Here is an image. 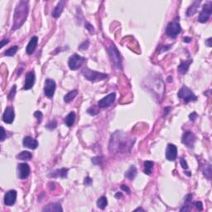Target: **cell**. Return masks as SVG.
Instances as JSON below:
<instances>
[{
    "mask_svg": "<svg viewBox=\"0 0 212 212\" xmlns=\"http://www.w3.org/2000/svg\"><path fill=\"white\" fill-rule=\"evenodd\" d=\"M135 139L129 138V135L121 131H116L112 134L109 141V149L112 154H125L130 152Z\"/></svg>",
    "mask_w": 212,
    "mask_h": 212,
    "instance_id": "1",
    "label": "cell"
},
{
    "mask_svg": "<svg viewBox=\"0 0 212 212\" xmlns=\"http://www.w3.org/2000/svg\"><path fill=\"white\" fill-rule=\"evenodd\" d=\"M27 13H28V2L27 1L19 2L15 9L14 15H13V24L12 28L13 30H17L25 23L27 17Z\"/></svg>",
    "mask_w": 212,
    "mask_h": 212,
    "instance_id": "2",
    "label": "cell"
},
{
    "mask_svg": "<svg viewBox=\"0 0 212 212\" xmlns=\"http://www.w3.org/2000/svg\"><path fill=\"white\" fill-rule=\"evenodd\" d=\"M108 54H109V59L111 60L112 66L115 69H122V57L119 52V50L116 48L115 45H111L108 48Z\"/></svg>",
    "mask_w": 212,
    "mask_h": 212,
    "instance_id": "3",
    "label": "cell"
},
{
    "mask_svg": "<svg viewBox=\"0 0 212 212\" xmlns=\"http://www.w3.org/2000/svg\"><path fill=\"white\" fill-rule=\"evenodd\" d=\"M81 73L86 80L91 81V82H96V81H100V80H105L106 78L108 77V75L104 73L95 71H92L89 68L83 69Z\"/></svg>",
    "mask_w": 212,
    "mask_h": 212,
    "instance_id": "4",
    "label": "cell"
},
{
    "mask_svg": "<svg viewBox=\"0 0 212 212\" xmlns=\"http://www.w3.org/2000/svg\"><path fill=\"white\" fill-rule=\"evenodd\" d=\"M178 97L183 100L186 103H189V102H192V101H196L197 100V97L196 96L195 94L192 92V90L187 87L186 86H183L181 90L178 91Z\"/></svg>",
    "mask_w": 212,
    "mask_h": 212,
    "instance_id": "5",
    "label": "cell"
},
{
    "mask_svg": "<svg viewBox=\"0 0 212 212\" xmlns=\"http://www.w3.org/2000/svg\"><path fill=\"white\" fill-rule=\"evenodd\" d=\"M84 61H85V58L83 57H81L78 54H73L69 58L68 66H69L70 69L72 70V71H76L82 66Z\"/></svg>",
    "mask_w": 212,
    "mask_h": 212,
    "instance_id": "6",
    "label": "cell"
},
{
    "mask_svg": "<svg viewBox=\"0 0 212 212\" xmlns=\"http://www.w3.org/2000/svg\"><path fill=\"white\" fill-rule=\"evenodd\" d=\"M212 13V3L208 2L203 6V9L201 10V13L198 17V21L201 23H207L209 20L210 17Z\"/></svg>",
    "mask_w": 212,
    "mask_h": 212,
    "instance_id": "7",
    "label": "cell"
},
{
    "mask_svg": "<svg viewBox=\"0 0 212 212\" xmlns=\"http://www.w3.org/2000/svg\"><path fill=\"white\" fill-rule=\"evenodd\" d=\"M181 31V28L179 23L177 21H174V22H171L170 23H168L166 29V33L168 37H172V38H176L180 33Z\"/></svg>",
    "mask_w": 212,
    "mask_h": 212,
    "instance_id": "8",
    "label": "cell"
},
{
    "mask_svg": "<svg viewBox=\"0 0 212 212\" xmlns=\"http://www.w3.org/2000/svg\"><path fill=\"white\" fill-rule=\"evenodd\" d=\"M196 141V135L192 132H190V131L184 133L183 135H182V138H181L182 143L184 145H186L187 148H194Z\"/></svg>",
    "mask_w": 212,
    "mask_h": 212,
    "instance_id": "9",
    "label": "cell"
},
{
    "mask_svg": "<svg viewBox=\"0 0 212 212\" xmlns=\"http://www.w3.org/2000/svg\"><path fill=\"white\" fill-rule=\"evenodd\" d=\"M57 88V85L54 80L52 79H47L45 81V86H44V93L46 97L52 98L54 95L55 90Z\"/></svg>",
    "mask_w": 212,
    "mask_h": 212,
    "instance_id": "10",
    "label": "cell"
},
{
    "mask_svg": "<svg viewBox=\"0 0 212 212\" xmlns=\"http://www.w3.org/2000/svg\"><path fill=\"white\" fill-rule=\"evenodd\" d=\"M115 98H116V94L115 93H110L109 95L103 98L102 100H101L98 102L99 108H106V107L110 106L112 104L115 102Z\"/></svg>",
    "mask_w": 212,
    "mask_h": 212,
    "instance_id": "11",
    "label": "cell"
},
{
    "mask_svg": "<svg viewBox=\"0 0 212 212\" xmlns=\"http://www.w3.org/2000/svg\"><path fill=\"white\" fill-rule=\"evenodd\" d=\"M177 157V148L174 144L169 143L166 147V158L168 161H175Z\"/></svg>",
    "mask_w": 212,
    "mask_h": 212,
    "instance_id": "12",
    "label": "cell"
},
{
    "mask_svg": "<svg viewBox=\"0 0 212 212\" xmlns=\"http://www.w3.org/2000/svg\"><path fill=\"white\" fill-rule=\"evenodd\" d=\"M17 170H18V177L24 180L26 179L31 172V169L28 164L27 163H20L17 166Z\"/></svg>",
    "mask_w": 212,
    "mask_h": 212,
    "instance_id": "13",
    "label": "cell"
},
{
    "mask_svg": "<svg viewBox=\"0 0 212 212\" xmlns=\"http://www.w3.org/2000/svg\"><path fill=\"white\" fill-rule=\"evenodd\" d=\"M17 200V192L14 190H11L4 196V204L8 207H11L15 204Z\"/></svg>",
    "mask_w": 212,
    "mask_h": 212,
    "instance_id": "14",
    "label": "cell"
},
{
    "mask_svg": "<svg viewBox=\"0 0 212 212\" xmlns=\"http://www.w3.org/2000/svg\"><path fill=\"white\" fill-rule=\"evenodd\" d=\"M15 114L13 107H7L3 115V120L6 123H12L14 120Z\"/></svg>",
    "mask_w": 212,
    "mask_h": 212,
    "instance_id": "15",
    "label": "cell"
},
{
    "mask_svg": "<svg viewBox=\"0 0 212 212\" xmlns=\"http://www.w3.org/2000/svg\"><path fill=\"white\" fill-rule=\"evenodd\" d=\"M35 79H36V76H35L34 71L28 72V73L27 74L26 78H25V84H24V87H23V89L24 90L32 89V87L35 84Z\"/></svg>",
    "mask_w": 212,
    "mask_h": 212,
    "instance_id": "16",
    "label": "cell"
},
{
    "mask_svg": "<svg viewBox=\"0 0 212 212\" xmlns=\"http://www.w3.org/2000/svg\"><path fill=\"white\" fill-rule=\"evenodd\" d=\"M23 146L28 148L30 149H36L38 147V142L36 139L32 138V137H25L23 141Z\"/></svg>",
    "mask_w": 212,
    "mask_h": 212,
    "instance_id": "17",
    "label": "cell"
},
{
    "mask_svg": "<svg viewBox=\"0 0 212 212\" xmlns=\"http://www.w3.org/2000/svg\"><path fill=\"white\" fill-rule=\"evenodd\" d=\"M37 42H38V37L34 36L31 38V40L29 42V43L27 44L26 48V52L27 55H32L34 51L37 48Z\"/></svg>",
    "mask_w": 212,
    "mask_h": 212,
    "instance_id": "18",
    "label": "cell"
},
{
    "mask_svg": "<svg viewBox=\"0 0 212 212\" xmlns=\"http://www.w3.org/2000/svg\"><path fill=\"white\" fill-rule=\"evenodd\" d=\"M65 4H66V1H60L59 3H57V5L55 7V9H53L52 11V17H55V18H57L60 16V14L62 13V12L64 10V7H65Z\"/></svg>",
    "mask_w": 212,
    "mask_h": 212,
    "instance_id": "19",
    "label": "cell"
},
{
    "mask_svg": "<svg viewBox=\"0 0 212 212\" xmlns=\"http://www.w3.org/2000/svg\"><path fill=\"white\" fill-rule=\"evenodd\" d=\"M192 63V60L190 59L188 60H185V61H181V64L178 66V72L181 75H185L189 69L190 65Z\"/></svg>",
    "mask_w": 212,
    "mask_h": 212,
    "instance_id": "20",
    "label": "cell"
},
{
    "mask_svg": "<svg viewBox=\"0 0 212 212\" xmlns=\"http://www.w3.org/2000/svg\"><path fill=\"white\" fill-rule=\"evenodd\" d=\"M201 3V1H195L194 3H192V5L190 6L188 9L186 10V16L187 17H191L192 15H194L197 11V9L199 5Z\"/></svg>",
    "mask_w": 212,
    "mask_h": 212,
    "instance_id": "21",
    "label": "cell"
},
{
    "mask_svg": "<svg viewBox=\"0 0 212 212\" xmlns=\"http://www.w3.org/2000/svg\"><path fill=\"white\" fill-rule=\"evenodd\" d=\"M43 211H62L63 209L61 208L60 204L58 203H52L49 204L48 206H46L44 209L42 210Z\"/></svg>",
    "mask_w": 212,
    "mask_h": 212,
    "instance_id": "22",
    "label": "cell"
},
{
    "mask_svg": "<svg viewBox=\"0 0 212 212\" xmlns=\"http://www.w3.org/2000/svg\"><path fill=\"white\" fill-rule=\"evenodd\" d=\"M137 173H138V171H137V168L135 167L134 166H131L129 168V170L125 172V177L129 179V180H133L134 179L135 177L137 176Z\"/></svg>",
    "mask_w": 212,
    "mask_h": 212,
    "instance_id": "23",
    "label": "cell"
},
{
    "mask_svg": "<svg viewBox=\"0 0 212 212\" xmlns=\"http://www.w3.org/2000/svg\"><path fill=\"white\" fill-rule=\"evenodd\" d=\"M75 120V112H71L69 115L65 118L64 122L66 123V126L71 128L74 124Z\"/></svg>",
    "mask_w": 212,
    "mask_h": 212,
    "instance_id": "24",
    "label": "cell"
},
{
    "mask_svg": "<svg viewBox=\"0 0 212 212\" xmlns=\"http://www.w3.org/2000/svg\"><path fill=\"white\" fill-rule=\"evenodd\" d=\"M68 171H69V170L67 169V168H61V169H58L57 170V171H55V172H52V174H51V176H52V177H60L65 178L67 177Z\"/></svg>",
    "mask_w": 212,
    "mask_h": 212,
    "instance_id": "25",
    "label": "cell"
},
{
    "mask_svg": "<svg viewBox=\"0 0 212 212\" xmlns=\"http://www.w3.org/2000/svg\"><path fill=\"white\" fill-rule=\"evenodd\" d=\"M153 165H154V163L152 162V161H145L144 163H143V166H144L143 172L147 175H150L151 172H152V168H153Z\"/></svg>",
    "mask_w": 212,
    "mask_h": 212,
    "instance_id": "26",
    "label": "cell"
},
{
    "mask_svg": "<svg viewBox=\"0 0 212 212\" xmlns=\"http://www.w3.org/2000/svg\"><path fill=\"white\" fill-rule=\"evenodd\" d=\"M78 95L77 90H71V91H70L69 93H67V94L64 96V101H65L66 103H70L71 101H73L75 98L76 97V95Z\"/></svg>",
    "mask_w": 212,
    "mask_h": 212,
    "instance_id": "27",
    "label": "cell"
},
{
    "mask_svg": "<svg viewBox=\"0 0 212 212\" xmlns=\"http://www.w3.org/2000/svg\"><path fill=\"white\" fill-rule=\"evenodd\" d=\"M32 155L31 152H27V151H23L22 152H20L19 154L17 156V159L23 161H29L32 159Z\"/></svg>",
    "mask_w": 212,
    "mask_h": 212,
    "instance_id": "28",
    "label": "cell"
},
{
    "mask_svg": "<svg viewBox=\"0 0 212 212\" xmlns=\"http://www.w3.org/2000/svg\"><path fill=\"white\" fill-rule=\"evenodd\" d=\"M108 205V201L105 196H101L97 201V207L101 210H104Z\"/></svg>",
    "mask_w": 212,
    "mask_h": 212,
    "instance_id": "29",
    "label": "cell"
},
{
    "mask_svg": "<svg viewBox=\"0 0 212 212\" xmlns=\"http://www.w3.org/2000/svg\"><path fill=\"white\" fill-rule=\"evenodd\" d=\"M17 50H18V46H12V47L8 49V50L4 52V55H5V56H8V57H13V56L16 54V52H17Z\"/></svg>",
    "mask_w": 212,
    "mask_h": 212,
    "instance_id": "30",
    "label": "cell"
},
{
    "mask_svg": "<svg viewBox=\"0 0 212 212\" xmlns=\"http://www.w3.org/2000/svg\"><path fill=\"white\" fill-rule=\"evenodd\" d=\"M87 113H88L89 115H93V116L98 115V114L100 113V112H99V106H92L90 109H88Z\"/></svg>",
    "mask_w": 212,
    "mask_h": 212,
    "instance_id": "31",
    "label": "cell"
},
{
    "mask_svg": "<svg viewBox=\"0 0 212 212\" xmlns=\"http://www.w3.org/2000/svg\"><path fill=\"white\" fill-rule=\"evenodd\" d=\"M203 172L204 175L206 176L208 179H210V178H211V166H210V164L209 165H207V166H206Z\"/></svg>",
    "mask_w": 212,
    "mask_h": 212,
    "instance_id": "32",
    "label": "cell"
},
{
    "mask_svg": "<svg viewBox=\"0 0 212 212\" xmlns=\"http://www.w3.org/2000/svg\"><path fill=\"white\" fill-rule=\"evenodd\" d=\"M57 120H52L50 121L47 124H46V129H48L49 130H52V129H54L57 128Z\"/></svg>",
    "mask_w": 212,
    "mask_h": 212,
    "instance_id": "33",
    "label": "cell"
},
{
    "mask_svg": "<svg viewBox=\"0 0 212 212\" xmlns=\"http://www.w3.org/2000/svg\"><path fill=\"white\" fill-rule=\"evenodd\" d=\"M103 157L102 156H99V157H95V158H92V163L94 164H95V165H100V164H101V163H102V161H103Z\"/></svg>",
    "mask_w": 212,
    "mask_h": 212,
    "instance_id": "34",
    "label": "cell"
},
{
    "mask_svg": "<svg viewBox=\"0 0 212 212\" xmlns=\"http://www.w3.org/2000/svg\"><path fill=\"white\" fill-rule=\"evenodd\" d=\"M16 90H17V87H16V86H13V87L12 88L11 90H10V92H9V95H8V98H9V101H12V100L13 99L15 94H16Z\"/></svg>",
    "mask_w": 212,
    "mask_h": 212,
    "instance_id": "35",
    "label": "cell"
},
{
    "mask_svg": "<svg viewBox=\"0 0 212 212\" xmlns=\"http://www.w3.org/2000/svg\"><path fill=\"white\" fill-rule=\"evenodd\" d=\"M90 46V42L88 40L85 41L83 43H81L79 46V50H86Z\"/></svg>",
    "mask_w": 212,
    "mask_h": 212,
    "instance_id": "36",
    "label": "cell"
},
{
    "mask_svg": "<svg viewBox=\"0 0 212 212\" xmlns=\"http://www.w3.org/2000/svg\"><path fill=\"white\" fill-rule=\"evenodd\" d=\"M34 117L37 118V120H38V123H41L42 122V120L43 119V115L42 114V112L40 111H36L34 113Z\"/></svg>",
    "mask_w": 212,
    "mask_h": 212,
    "instance_id": "37",
    "label": "cell"
},
{
    "mask_svg": "<svg viewBox=\"0 0 212 212\" xmlns=\"http://www.w3.org/2000/svg\"><path fill=\"white\" fill-rule=\"evenodd\" d=\"M180 163H181V167H182V168H184V169H187V168H188V165H187V163H186V160H185L184 158H180Z\"/></svg>",
    "mask_w": 212,
    "mask_h": 212,
    "instance_id": "38",
    "label": "cell"
},
{
    "mask_svg": "<svg viewBox=\"0 0 212 212\" xmlns=\"http://www.w3.org/2000/svg\"><path fill=\"white\" fill-rule=\"evenodd\" d=\"M86 28L90 32V34H93V33H94V27H93L91 24H90L89 23H87L86 24Z\"/></svg>",
    "mask_w": 212,
    "mask_h": 212,
    "instance_id": "39",
    "label": "cell"
},
{
    "mask_svg": "<svg viewBox=\"0 0 212 212\" xmlns=\"http://www.w3.org/2000/svg\"><path fill=\"white\" fill-rule=\"evenodd\" d=\"M92 183V179L90 177H87L85 178V181H84V184L86 185V186H90Z\"/></svg>",
    "mask_w": 212,
    "mask_h": 212,
    "instance_id": "40",
    "label": "cell"
},
{
    "mask_svg": "<svg viewBox=\"0 0 212 212\" xmlns=\"http://www.w3.org/2000/svg\"><path fill=\"white\" fill-rule=\"evenodd\" d=\"M196 205V209L199 210L200 211H201V210H203V206H202V203H201V201H196L195 203Z\"/></svg>",
    "mask_w": 212,
    "mask_h": 212,
    "instance_id": "41",
    "label": "cell"
},
{
    "mask_svg": "<svg viewBox=\"0 0 212 212\" xmlns=\"http://www.w3.org/2000/svg\"><path fill=\"white\" fill-rule=\"evenodd\" d=\"M121 189L123 190V192H126L128 194H130L131 193V192H130V189H129V187L128 186H126V185H122L121 186Z\"/></svg>",
    "mask_w": 212,
    "mask_h": 212,
    "instance_id": "42",
    "label": "cell"
},
{
    "mask_svg": "<svg viewBox=\"0 0 212 212\" xmlns=\"http://www.w3.org/2000/svg\"><path fill=\"white\" fill-rule=\"evenodd\" d=\"M189 118L192 121H195L196 119L197 118V114H196V112H193V113H192V114L189 115Z\"/></svg>",
    "mask_w": 212,
    "mask_h": 212,
    "instance_id": "43",
    "label": "cell"
},
{
    "mask_svg": "<svg viewBox=\"0 0 212 212\" xmlns=\"http://www.w3.org/2000/svg\"><path fill=\"white\" fill-rule=\"evenodd\" d=\"M192 199H193V196H192V194H189V195H187L186 197H185V201H186V202H192Z\"/></svg>",
    "mask_w": 212,
    "mask_h": 212,
    "instance_id": "44",
    "label": "cell"
},
{
    "mask_svg": "<svg viewBox=\"0 0 212 212\" xmlns=\"http://www.w3.org/2000/svg\"><path fill=\"white\" fill-rule=\"evenodd\" d=\"M9 42V40H6V39H4V40H2L1 41V43H0V47L2 48V47H3V46L5 45V44H7V43Z\"/></svg>",
    "mask_w": 212,
    "mask_h": 212,
    "instance_id": "45",
    "label": "cell"
},
{
    "mask_svg": "<svg viewBox=\"0 0 212 212\" xmlns=\"http://www.w3.org/2000/svg\"><path fill=\"white\" fill-rule=\"evenodd\" d=\"M1 129H2V138H1V141L3 142L5 139V130L3 129V127H1Z\"/></svg>",
    "mask_w": 212,
    "mask_h": 212,
    "instance_id": "46",
    "label": "cell"
},
{
    "mask_svg": "<svg viewBox=\"0 0 212 212\" xmlns=\"http://www.w3.org/2000/svg\"><path fill=\"white\" fill-rule=\"evenodd\" d=\"M190 210H191V208L189 207V206H186L181 209V211H190Z\"/></svg>",
    "mask_w": 212,
    "mask_h": 212,
    "instance_id": "47",
    "label": "cell"
},
{
    "mask_svg": "<svg viewBox=\"0 0 212 212\" xmlns=\"http://www.w3.org/2000/svg\"><path fill=\"white\" fill-rule=\"evenodd\" d=\"M211 38H209L208 40H207V42H206V44L207 45V46H209V47H211Z\"/></svg>",
    "mask_w": 212,
    "mask_h": 212,
    "instance_id": "48",
    "label": "cell"
},
{
    "mask_svg": "<svg viewBox=\"0 0 212 212\" xmlns=\"http://www.w3.org/2000/svg\"><path fill=\"white\" fill-rule=\"evenodd\" d=\"M191 40H192V38L191 37H184V42H191Z\"/></svg>",
    "mask_w": 212,
    "mask_h": 212,
    "instance_id": "49",
    "label": "cell"
},
{
    "mask_svg": "<svg viewBox=\"0 0 212 212\" xmlns=\"http://www.w3.org/2000/svg\"><path fill=\"white\" fill-rule=\"evenodd\" d=\"M122 196H123V195H122L121 192H118V193H116V195H115V198H117V199H119Z\"/></svg>",
    "mask_w": 212,
    "mask_h": 212,
    "instance_id": "50",
    "label": "cell"
},
{
    "mask_svg": "<svg viewBox=\"0 0 212 212\" xmlns=\"http://www.w3.org/2000/svg\"><path fill=\"white\" fill-rule=\"evenodd\" d=\"M169 110H171V108H170V107H168V108H166V109H165V115H167V114H168L167 112L169 111Z\"/></svg>",
    "mask_w": 212,
    "mask_h": 212,
    "instance_id": "51",
    "label": "cell"
},
{
    "mask_svg": "<svg viewBox=\"0 0 212 212\" xmlns=\"http://www.w3.org/2000/svg\"><path fill=\"white\" fill-rule=\"evenodd\" d=\"M138 210H142V211H144V210L142 209V208H137V209L135 210V211H138Z\"/></svg>",
    "mask_w": 212,
    "mask_h": 212,
    "instance_id": "52",
    "label": "cell"
},
{
    "mask_svg": "<svg viewBox=\"0 0 212 212\" xmlns=\"http://www.w3.org/2000/svg\"><path fill=\"white\" fill-rule=\"evenodd\" d=\"M171 79H172V77H171V76H170V77H168V82H171V81H172V80H171Z\"/></svg>",
    "mask_w": 212,
    "mask_h": 212,
    "instance_id": "53",
    "label": "cell"
}]
</instances>
